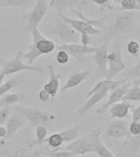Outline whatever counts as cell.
Instances as JSON below:
<instances>
[{
    "mask_svg": "<svg viewBox=\"0 0 140 157\" xmlns=\"http://www.w3.org/2000/svg\"><path fill=\"white\" fill-rule=\"evenodd\" d=\"M31 34L32 42L27 47V52L23 53V58L25 59L29 65H33L34 61L42 55L49 54L56 48V44L52 40L46 39L40 33L39 28L29 30Z\"/></svg>",
    "mask_w": 140,
    "mask_h": 157,
    "instance_id": "6da1fadb",
    "label": "cell"
},
{
    "mask_svg": "<svg viewBox=\"0 0 140 157\" xmlns=\"http://www.w3.org/2000/svg\"><path fill=\"white\" fill-rule=\"evenodd\" d=\"M1 72L4 74L5 76L18 73L21 71H34V72H41L43 68L41 66H35L33 65L25 63L23 61V52H17L16 56L12 58L5 61H0Z\"/></svg>",
    "mask_w": 140,
    "mask_h": 157,
    "instance_id": "7a4b0ae2",
    "label": "cell"
},
{
    "mask_svg": "<svg viewBox=\"0 0 140 157\" xmlns=\"http://www.w3.org/2000/svg\"><path fill=\"white\" fill-rule=\"evenodd\" d=\"M125 65L123 60L122 51L120 41L116 39L113 44L112 48L108 53L107 73L106 78L114 79L125 69Z\"/></svg>",
    "mask_w": 140,
    "mask_h": 157,
    "instance_id": "3957f363",
    "label": "cell"
},
{
    "mask_svg": "<svg viewBox=\"0 0 140 157\" xmlns=\"http://www.w3.org/2000/svg\"><path fill=\"white\" fill-rule=\"evenodd\" d=\"M48 33L56 35L62 44L79 43L80 40V34L76 31L71 25H69L61 19H59L56 24L50 27Z\"/></svg>",
    "mask_w": 140,
    "mask_h": 157,
    "instance_id": "277c9868",
    "label": "cell"
},
{
    "mask_svg": "<svg viewBox=\"0 0 140 157\" xmlns=\"http://www.w3.org/2000/svg\"><path fill=\"white\" fill-rule=\"evenodd\" d=\"M16 110L23 115L33 127L42 124L45 125L54 119V116L49 113L36 108L17 105L16 106Z\"/></svg>",
    "mask_w": 140,
    "mask_h": 157,
    "instance_id": "5b68a950",
    "label": "cell"
},
{
    "mask_svg": "<svg viewBox=\"0 0 140 157\" xmlns=\"http://www.w3.org/2000/svg\"><path fill=\"white\" fill-rule=\"evenodd\" d=\"M134 20V15L132 12H122L120 13L108 29L104 40L108 42L115 35L123 34L127 31L132 25Z\"/></svg>",
    "mask_w": 140,
    "mask_h": 157,
    "instance_id": "8992f818",
    "label": "cell"
},
{
    "mask_svg": "<svg viewBox=\"0 0 140 157\" xmlns=\"http://www.w3.org/2000/svg\"><path fill=\"white\" fill-rule=\"evenodd\" d=\"M97 47L84 46L79 43L73 44H62L57 47L58 50L66 51L70 56H73L77 62L81 63L84 61V56L88 54H93L95 52Z\"/></svg>",
    "mask_w": 140,
    "mask_h": 157,
    "instance_id": "52a82bcc",
    "label": "cell"
},
{
    "mask_svg": "<svg viewBox=\"0 0 140 157\" xmlns=\"http://www.w3.org/2000/svg\"><path fill=\"white\" fill-rule=\"evenodd\" d=\"M48 12L45 0H37L32 10L26 16V28L28 30L38 28Z\"/></svg>",
    "mask_w": 140,
    "mask_h": 157,
    "instance_id": "ba28073f",
    "label": "cell"
},
{
    "mask_svg": "<svg viewBox=\"0 0 140 157\" xmlns=\"http://www.w3.org/2000/svg\"><path fill=\"white\" fill-rule=\"evenodd\" d=\"M108 42H103V44L96 48L95 52L93 53V61L97 67L99 76H105L107 73L108 65Z\"/></svg>",
    "mask_w": 140,
    "mask_h": 157,
    "instance_id": "9c48e42d",
    "label": "cell"
},
{
    "mask_svg": "<svg viewBox=\"0 0 140 157\" xmlns=\"http://www.w3.org/2000/svg\"><path fill=\"white\" fill-rule=\"evenodd\" d=\"M130 88V84L129 83H125L119 86L118 88H115L114 90L110 92V94L108 97V99L107 101V102H105L103 105H102L100 107H98L96 111L98 114H104L109 110V108L112 105L115 104V103L121 101L123 97L125 96V94L127 93V91L129 90V88Z\"/></svg>",
    "mask_w": 140,
    "mask_h": 157,
    "instance_id": "30bf717a",
    "label": "cell"
},
{
    "mask_svg": "<svg viewBox=\"0 0 140 157\" xmlns=\"http://www.w3.org/2000/svg\"><path fill=\"white\" fill-rule=\"evenodd\" d=\"M106 135L111 138H122L126 140L130 138L129 136V125L126 121L119 119H115L108 124L106 128Z\"/></svg>",
    "mask_w": 140,
    "mask_h": 157,
    "instance_id": "8fae6325",
    "label": "cell"
},
{
    "mask_svg": "<svg viewBox=\"0 0 140 157\" xmlns=\"http://www.w3.org/2000/svg\"><path fill=\"white\" fill-rule=\"evenodd\" d=\"M60 19L71 25L76 31L80 34H88L89 35H96L101 32L99 29L92 26L91 25L81 19H73L64 14H58Z\"/></svg>",
    "mask_w": 140,
    "mask_h": 157,
    "instance_id": "7c38bea8",
    "label": "cell"
},
{
    "mask_svg": "<svg viewBox=\"0 0 140 157\" xmlns=\"http://www.w3.org/2000/svg\"><path fill=\"white\" fill-rule=\"evenodd\" d=\"M63 150L69 151L73 154L79 155H84L88 153L93 152V144L88 137L76 138L72 142H69V144L66 145Z\"/></svg>",
    "mask_w": 140,
    "mask_h": 157,
    "instance_id": "4fadbf2b",
    "label": "cell"
},
{
    "mask_svg": "<svg viewBox=\"0 0 140 157\" xmlns=\"http://www.w3.org/2000/svg\"><path fill=\"white\" fill-rule=\"evenodd\" d=\"M89 0H49V4L57 11L58 14H63L67 10H80L89 3Z\"/></svg>",
    "mask_w": 140,
    "mask_h": 157,
    "instance_id": "5bb4252c",
    "label": "cell"
},
{
    "mask_svg": "<svg viewBox=\"0 0 140 157\" xmlns=\"http://www.w3.org/2000/svg\"><path fill=\"white\" fill-rule=\"evenodd\" d=\"M93 147V152L97 153L99 157H115L111 151L106 147L101 139V132L99 130H91L88 135Z\"/></svg>",
    "mask_w": 140,
    "mask_h": 157,
    "instance_id": "9a60e30c",
    "label": "cell"
},
{
    "mask_svg": "<svg viewBox=\"0 0 140 157\" xmlns=\"http://www.w3.org/2000/svg\"><path fill=\"white\" fill-rule=\"evenodd\" d=\"M110 93L107 89L106 88H103L101 90L96 92L89 97L88 101L84 104L80 108H79L77 111H76V115H78L80 118H83L84 116H85V115L89 111V110L95 106L98 102H100L101 101L103 100V98H105L106 97H107L108 93Z\"/></svg>",
    "mask_w": 140,
    "mask_h": 157,
    "instance_id": "2e32d148",
    "label": "cell"
},
{
    "mask_svg": "<svg viewBox=\"0 0 140 157\" xmlns=\"http://www.w3.org/2000/svg\"><path fill=\"white\" fill-rule=\"evenodd\" d=\"M128 80H129L128 77L120 78V79H115V78L114 79H107V78L103 79V80L99 81L98 83H96L95 85L93 86V88L86 93L85 97L86 98H89L91 95H93V93L101 90V89H103V88H106L109 92H111V91L114 90L115 88H118L121 84L128 82Z\"/></svg>",
    "mask_w": 140,
    "mask_h": 157,
    "instance_id": "e0dca14e",
    "label": "cell"
},
{
    "mask_svg": "<svg viewBox=\"0 0 140 157\" xmlns=\"http://www.w3.org/2000/svg\"><path fill=\"white\" fill-rule=\"evenodd\" d=\"M48 69L49 71V80L44 86V89L50 94L52 101L56 97L60 88V78L61 77V74H56L53 66L49 65Z\"/></svg>",
    "mask_w": 140,
    "mask_h": 157,
    "instance_id": "ac0fdd59",
    "label": "cell"
},
{
    "mask_svg": "<svg viewBox=\"0 0 140 157\" xmlns=\"http://www.w3.org/2000/svg\"><path fill=\"white\" fill-rule=\"evenodd\" d=\"M90 75V71H76L74 73H71L69 76L68 79L61 88V93H65L66 91L71 89V88H76L84 80H85L88 78V76Z\"/></svg>",
    "mask_w": 140,
    "mask_h": 157,
    "instance_id": "d6986e66",
    "label": "cell"
},
{
    "mask_svg": "<svg viewBox=\"0 0 140 157\" xmlns=\"http://www.w3.org/2000/svg\"><path fill=\"white\" fill-rule=\"evenodd\" d=\"M131 109V104L129 101H119L112 105L109 108L111 117L113 119L124 120L129 115L130 110Z\"/></svg>",
    "mask_w": 140,
    "mask_h": 157,
    "instance_id": "ffe728a7",
    "label": "cell"
},
{
    "mask_svg": "<svg viewBox=\"0 0 140 157\" xmlns=\"http://www.w3.org/2000/svg\"><path fill=\"white\" fill-rule=\"evenodd\" d=\"M6 129H7V135L5 138H11L16 134V132L23 127L24 122L16 114L10 115L6 121Z\"/></svg>",
    "mask_w": 140,
    "mask_h": 157,
    "instance_id": "44dd1931",
    "label": "cell"
},
{
    "mask_svg": "<svg viewBox=\"0 0 140 157\" xmlns=\"http://www.w3.org/2000/svg\"><path fill=\"white\" fill-rule=\"evenodd\" d=\"M123 101H140V79L135 78L134 85L129 88L123 97Z\"/></svg>",
    "mask_w": 140,
    "mask_h": 157,
    "instance_id": "7402d4cb",
    "label": "cell"
},
{
    "mask_svg": "<svg viewBox=\"0 0 140 157\" xmlns=\"http://www.w3.org/2000/svg\"><path fill=\"white\" fill-rule=\"evenodd\" d=\"M71 12H73L75 15H76L80 19L83 20V21H86L87 23L91 25L92 26L97 28V29L104 26V24H105L106 21H107V19L108 17L107 16H106V17H101V18H98V19H90V18H88V17H86L85 15L84 14L83 12H81V11H80V10L73 9L71 10Z\"/></svg>",
    "mask_w": 140,
    "mask_h": 157,
    "instance_id": "603a6c76",
    "label": "cell"
},
{
    "mask_svg": "<svg viewBox=\"0 0 140 157\" xmlns=\"http://www.w3.org/2000/svg\"><path fill=\"white\" fill-rule=\"evenodd\" d=\"M45 142L48 144L47 151H56L61 147V145L64 143V141L60 132H56L50 135L49 137H46L44 143Z\"/></svg>",
    "mask_w": 140,
    "mask_h": 157,
    "instance_id": "cb8c5ba5",
    "label": "cell"
},
{
    "mask_svg": "<svg viewBox=\"0 0 140 157\" xmlns=\"http://www.w3.org/2000/svg\"><path fill=\"white\" fill-rule=\"evenodd\" d=\"M34 0H0V7H29Z\"/></svg>",
    "mask_w": 140,
    "mask_h": 157,
    "instance_id": "d4e9b609",
    "label": "cell"
},
{
    "mask_svg": "<svg viewBox=\"0 0 140 157\" xmlns=\"http://www.w3.org/2000/svg\"><path fill=\"white\" fill-rule=\"evenodd\" d=\"M81 128V125H75L73 127L69 128L67 129L60 132V134L63 137L64 142L69 143L76 140L79 136V132Z\"/></svg>",
    "mask_w": 140,
    "mask_h": 157,
    "instance_id": "484cf974",
    "label": "cell"
},
{
    "mask_svg": "<svg viewBox=\"0 0 140 157\" xmlns=\"http://www.w3.org/2000/svg\"><path fill=\"white\" fill-rule=\"evenodd\" d=\"M48 135V128L44 124L38 125L35 127V136L36 139L32 141L31 144H29V147L32 146H39V145L44 144V140L46 139Z\"/></svg>",
    "mask_w": 140,
    "mask_h": 157,
    "instance_id": "4316f807",
    "label": "cell"
},
{
    "mask_svg": "<svg viewBox=\"0 0 140 157\" xmlns=\"http://www.w3.org/2000/svg\"><path fill=\"white\" fill-rule=\"evenodd\" d=\"M21 99L17 93H6L5 95L0 98V107H7L8 105L17 103Z\"/></svg>",
    "mask_w": 140,
    "mask_h": 157,
    "instance_id": "83f0119b",
    "label": "cell"
},
{
    "mask_svg": "<svg viewBox=\"0 0 140 157\" xmlns=\"http://www.w3.org/2000/svg\"><path fill=\"white\" fill-rule=\"evenodd\" d=\"M128 144H129V147H130V150H131V151L133 153H135L136 151H138L140 148V135H138V136H134L133 137H130L128 140H125L124 143H123L122 147H120V151H119V154L125 148V146Z\"/></svg>",
    "mask_w": 140,
    "mask_h": 157,
    "instance_id": "f1b7e54d",
    "label": "cell"
},
{
    "mask_svg": "<svg viewBox=\"0 0 140 157\" xmlns=\"http://www.w3.org/2000/svg\"><path fill=\"white\" fill-rule=\"evenodd\" d=\"M19 78L14 77V78H10L7 82L2 83V85L0 86V98L8 93L10 90H12V88H16L19 84Z\"/></svg>",
    "mask_w": 140,
    "mask_h": 157,
    "instance_id": "f546056e",
    "label": "cell"
},
{
    "mask_svg": "<svg viewBox=\"0 0 140 157\" xmlns=\"http://www.w3.org/2000/svg\"><path fill=\"white\" fill-rule=\"evenodd\" d=\"M120 12H133L140 11V8L136 0H120Z\"/></svg>",
    "mask_w": 140,
    "mask_h": 157,
    "instance_id": "4dcf8cb0",
    "label": "cell"
},
{
    "mask_svg": "<svg viewBox=\"0 0 140 157\" xmlns=\"http://www.w3.org/2000/svg\"><path fill=\"white\" fill-rule=\"evenodd\" d=\"M43 155H47L49 157H74L76 155L73 154L72 152L66 151V150L61 149L60 151H47L43 152Z\"/></svg>",
    "mask_w": 140,
    "mask_h": 157,
    "instance_id": "1f68e13d",
    "label": "cell"
},
{
    "mask_svg": "<svg viewBox=\"0 0 140 157\" xmlns=\"http://www.w3.org/2000/svg\"><path fill=\"white\" fill-rule=\"evenodd\" d=\"M140 45L137 41L135 40H130L127 44V51L128 52L134 56H137L139 53Z\"/></svg>",
    "mask_w": 140,
    "mask_h": 157,
    "instance_id": "d6a6232c",
    "label": "cell"
},
{
    "mask_svg": "<svg viewBox=\"0 0 140 157\" xmlns=\"http://www.w3.org/2000/svg\"><path fill=\"white\" fill-rule=\"evenodd\" d=\"M125 76L128 78H139L140 79V61L138 62L135 66L130 67L125 73Z\"/></svg>",
    "mask_w": 140,
    "mask_h": 157,
    "instance_id": "836d02e7",
    "label": "cell"
},
{
    "mask_svg": "<svg viewBox=\"0 0 140 157\" xmlns=\"http://www.w3.org/2000/svg\"><path fill=\"white\" fill-rule=\"evenodd\" d=\"M56 60L61 65H66L70 60V55L64 50H59L56 55Z\"/></svg>",
    "mask_w": 140,
    "mask_h": 157,
    "instance_id": "e575fe53",
    "label": "cell"
},
{
    "mask_svg": "<svg viewBox=\"0 0 140 157\" xmlns=\"http://www.w3.org/2000/svg\"><path fill=\"white\" fill-rule=\"evenodd\" d=\"M138 136L140 135V122L132 121L129 124V136Z\"/></svg>",
    "mask_w": 140,
    "mask_h": 157,
    "instance_id": "d590c367",
    "label": "cell"
},
{
    "mask_svg": "<svg viewBox=\"0 0 140 157\" xmlns=\"http://www.w3.org/2000/svg\"><path fill=\"white\" fill-rule=\"evenodd\" d=\"M9 108L3 107L0 110V125L4 124L7 121V118L9 116Z\"/></svg>",
    "mask_w": 140,
    "mask_h": 157,
    "instance_id": "8d00e7d4",
    "label": "cell"
},
{
    "mask_svg": "<svg viewBox=\"0 0 140 157\" xmlns=\"http://www.w3.org/2000/svg\"><path fill=\"white\" fill-rule=\"evenodd\" d=\"M39 99L42 102H48L49 101L52 100L51 96L49 94L47 91H45L43 88L39 93Z\"/></svg>",
    "mask_w": 140,
    "mask_h": 157,
    "instance_id": "74e56055",
    "label": "cell"
},
{
    "mask_svg": "<svg viewBox=\"0 0 140 157\" xmlns=\"http://www.w3.org/2000/svg\"><path fill=\"white\" fill-rule=\"evenodd\" d=\"M92 35H89L88 34H80V44L84 45V46H89L92 44Z\"/></svg>",
    "mask_w": 140,
    "mask_h": 157,
    "instance_id": "f35d334b",
    "label": "cell"
},
{
    "mask_svg": "<svg viewBox=\"0 0 140 157\" xmlns=\"http://www.w3.org/2000/svg\"><path fill=\"white\" fill-rule=\"evenodd\" d=\"M89 2H93V3H95V4L100 6V7H107V8H109V7H112L111 5L109 4V2H111V0H89Z\"/></svg>",
    "mask_w": 140,
    "mask_h": 157,
    "instance_id": "ab89813d",
    "label": "cell"
},
{
    "mask_svg": "<svg viewBox=\"0 0 140 157\" xmlns=\"http://www.w3.org/2000/svg\"><path fill=\"white\" fill-rule=\"evenodd\" d=\"M132 121L140 122V105H138L137 107L134 108L133 110Z\"/></svg>",
    "mask_w": 140,
    "mask_h": 157,
    "instance_id": "60d3db41",
    "label": "cell"
},
{
    "mask_svg": "<svg viewBox=\"0 0 140 157\" xmlns=\"http://www.w3.org/2000/svg\"><path fill=\"white\" fill-rule=\"evenodd\" d=\"M7 135V129L3 125H0V138H5Z\"/></svg>",
    "mask_w": 140,
    "mask_h": 157,
    "instance_id": "b9f144b4",
    "label": "cell"
},
{
    "mask_svg": "<svg viewBox=\"0 0 140 157\" xmlns=\"http://www.w3.org/2000/svg\"><path fill=\"white\" fill-rule=\"evenodd\" d=\"M14 156L15 157H27V155L24 151H22V150H18V151H16V153H15Z\"/></svg>",
    "mask_w": 140,
    "mask_h": 157,
    "instance_id": "7bdbcfd3",
    "label": "cell"
},
{
    "mask_svg": "<svg viewBox=\"0 0 140 157\" xmlns=\"http://www.w3.org/2000/svg\"><path fill=\"white\" fill-rule=\"evenodd\" d=\"M31 157H40V154H39V152L38 150H34V152L32 153Z\"/></svg>",
    "mask_w": 140,
    "mask_h": 157,
    "instance_id": "ee69618b",
    "label": "cell"
},
{
    "mask_svg": "<svg viewBox=\"0 0 140 157\" xmlns=\"http://www.w3.org/2000/svg\"><path fill=\"white\" fill-rule=\"evenodd\" d=\"M5 77V75L2 72H0V86L2 85V81H3V78Z\"/></svg>",
    "mask_w": 140,
    "mask_h": 157,
    "instance_id": "f6af8a7d",
    "label": "cell"
},
{
    "mask_svg": "<svg viewBox=\"0 0 140 157\" xmlns=\"http://www.w3.org/2000/svg\"><path fill=\"white\" fill-rule=\"evenodd\" d=\"M136 1H137L138 5V7H139V8H140V0H136Z\"/></svg>",
    "mask_w": 140,
    "mask_h": 157,
    "instance_id": "bcb514c9",
    "label": "cell"
},
{
    "mask_svg": "<svg viewBox=\"0 0 140 157\" xmlns=\"http://www.w3.org/2000/svg\"><path fill=\"white\" fill-rule=\"evenodd\" d=\"M74 157H87V156H82V155H76Z\"/></svg>",
    "mask_w": 140,
    "mask_h": 157,
    "instance_id": "7dc6e473",
    "label": "cell"
},
{
    "mask_svg": "<svg viewBox=\"0 0 140 157\" xmlns=\"http://www.w3.org/2000/svg\"><path fill=\"white\" fill-rule=\"evenodd\" d=\"M40 157H49V156H47V155H40Z\"/></svg>",
    "mask_w": 140,
    "mask_h": 157,
    "instance_id": "c3c4849f",
    "label": "cell"
}]
</instances>
